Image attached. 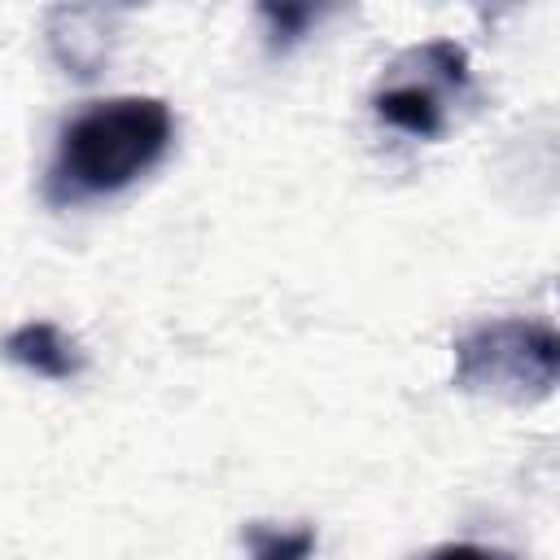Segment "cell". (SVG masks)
Returning <instances> with one entry per match:
<instances>
[{"mask_svg":"<svg viewBox=\"0 0 560 560\" xmlns=\"http://www.w3.org/2000/svg\"><path fill=\"white\" fill-rule=\"evenodd\" d=\"M171 109L158 96H109L83 105L57 136L52 197H101L140 179L171 149Z\"/></svg>","mask_w":560,"mask_h":560,"instance_id":"6da1fadb","label":"cell"},{"mask_svg":"<svg viewBox=\"0 0 560 560\" xmlns=\"http://www.w3.org/2000/svg\"><path fill=\"white\" fill-rule=\"evenodd\" d=\"M556 332L538 319L477 324L455 341V381L508 398H538L556 385Z\"/></svg>","mask_w":560,"mask_h":560,"instance_id":"7a4b0ae2","label":"cell"},{"mask_svg":"<svg viewBox=\"0 0 560 560\" xmlns=\"http://www.w3.org/2000/svg\"><path fill=\"white\" fill-rule=\"evenodd\" d=\"M0 350H4V359L22 363L26 372L48 376V381H70V376L83 372L79 346H74L57 324H48V319H31V324L13 328Z\"/></svg>","mask_w":560,"mask_h":560,"instance_id":"3957f363","label":"cell"},{"mask_svg":"<svg viewBox=\"0 0 560 560\" xmlns=\"http://www.w3.org/2000/svg\"><path fill=\"white\" fill-rule=\"evenodd\" d=\"M376 105V118L407 131V136H420V140H433L442 136L446 118H442V96L433 83H416V79H402V83H389L372 96Z\"/></svg>","mask_w":560,"mask_h":560,"instance_id":"277c9868","label":"cell"},{"mask_svg":"<svg viewBox=\"0 0 560 560\" xmlns=\"http://www.w3.org/2000/svg\"><path fill=\"white\" fill-rule=\"evenodd\" d=\"M254 560H306L315 551V529H249Z\"/></svg>","mask_w":560,"mask_h":560,"instance_id":"5b68a950","label":"cell"},{"mask_svg":"<svg viewBox=\"0 0 560 560\" xmlns=\"http://www.w3.org/2000/svg\"><path fill=\"white\" fill-rule=\"evenodd\" d=\"M424 560H508V556L490 551V547H477V542H446V547L429 551Z\"/></svg>","mask_w":560,"mask_h":560,"instance_id":"8992f818","label":"cell"},{"mask_svg":"<svg viewBox=\"0 0 560 560\" xmlns=\"http://www.w3.org/2000/svg\"><path fill=\"white\" fill-rule=\"evenodd\" d=\"M262 13H267V18H276V26H284V35H289V39H298L302 22L311 18V9H284V4H280V9H276V4H262Z\"/></svg>","mask_w":560,"mask_h":560,"instance_id":"52a82bcc","label":"cell"}]
</instances>
